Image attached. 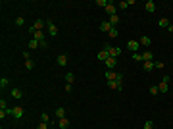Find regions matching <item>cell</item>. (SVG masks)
Returning <instances> with one entry per match:
<instances>
[{"label":"cell","instance_id":"9a60e30c","mask_svg":"<svg viewBox=\"0 0 173 129\" xmlns=\"http://www.w3.org/2000/svg\"><path fill=\"white\" fill-rule=\"evenodd\" d=\"M110 29H112L110 21H102V23H100V31H102V33H110Z\"/></svg>","mask_w":173,"mask_h":129},{"label":"cell","instance_id":"484cf974","mask_svg":"<svg viewBox=\"0 0 173 129\" xmlns=\"http://www.w3.org/2000/svg\"><path fill=\"white\" fill-rule=\"evenodd\" d=\"M158 23H160V27H167V25H169V19L167 18H162Z\"/></svg>","mask_w":173,"mask_h":129},{"label":"cell","instance_id":"8992f818","mask_svg":"<svg viewBox=\"0 0 173 129\" xmlns=\"http://www.w3.org/2000/svg\"><path fill=\"white\" fill-rule=\"evenodd\" d=\"M12 116H14L15 120H21V118H23V108H21V106L12 108Z\"/></svg>","mask_w":173,"mask_h":129},{"label":"cell","instance_id":"836d02e7","mask_svg":"<svg viewBox=\"0 0 173 129\" xmlns=\"http://www.w3.org/2000/svg\"><path fill=\"white\" fill-rule=\"evenodd\" d=\"M154 68L162 69V68H165V64H164V62H158V60H154Z\"/></svg>","mask_w":173,"mask_h":129},{"label":"cell","instance_id":"74e56055","mask_svg":"<svg viewBox=\"0 0 173 129\" xmlns=\"http://www.w3.org/2000/svg\"><path fill=\"white\" fill-rule=\"evenodd\" d=\"M23 58H25V60H31V52H23Z\"/></svg>","mask_w":173,"mask_h":129},{"label":"cell","instance_id":"5bb4252c","mask_svg":"<svg viewBox=\"0 0 173 129\" xmlns=\"http://www.w3.org/2000/svg\"><path fill=\"white\" fill-rule=\"evenodd\" d=\"M142 62H154V54L152 52H142Z\"/></svg>","mask_w":173,"mask_h":129},{"label":"cell","instance_id":"4316f807","mask_svg":"<svg viewBox=\"0 0 173 129\" xmlns=\"http://www.w3.org/2000/svg\"><path fill=\"white\" fill-rule=\"evenodd\" d=\"M35 68V62L33 60H25V69H33Z\"/></svg>","mask_w":173,"mask_h":129},{"label":"cell","instance_id":"ba28073f","mask_svg":"<svg viewBox=\"0 0 173 129\" xmlns=\"http://www.w3.org/2000/svg\"><path fill=\"white\" fill-rule=\"evenodd\" d=\"M139 42H141V46H150V44H152V39L146 37V35H142V37L139 39Z\"/></svg>","mask_w":173,"mask_h":129},{"label":"cell","instance_id":"ffe728a7","mask_svg":"<svg viewBox=\"0 0 173 129\" xmlns=\"http://www.w3.org/2000/svg\"><path fill=\"white\" fill-rule=\"evenodd\" d=\"M117 23H119V16L117 14H115V16H110V25H112V27H115Z\"/></svg>","mask_w":173,"mask_h":129},{"label":"cell","instance_id":"8fae6325","mask_svg":"<svg viewBox=\"0 0 173 129\" xmlns=\"http://www.w3.org/2000/svg\"><path fill=\"white\" fill-rule=\"evenodd\" d=\"M58 127H60V129H68V127H69V120H68V118L58 120Z\"/></svg>","mask_w":173,"mask_h":129},{"label":"cell","instance_id":"cb8c5ba5","mask_svg":"<svg viewBox=\"0 0 173 129\" xmlns=\"http://www.w3.org/2000/svg\"><path fill=\"white\" fill-rule=\"evenodd\" d=\"M8 85H10V81H8L6 77L0 79V89H2V91H4V89H8Z\"/></svg>","mask_w":173,"mask_h":129},{"label":"cell","instance_id":"7a4b0ae2","mask_svg":"<svg viewBox=\"0 0 173 129\" xmlns=\"http://www.w3.org/2000/svg\"><path fill=\"white\" fill-rule=\"evenodd\" d=\"M167 83H169V75H165V77L162 79V83L158 85V91L162 92V94H165V92L169 91V85H167Z\"/></svg>","mask_w":173,"mask_h":129},{"label":"cell","instance_id":"9c48e42d","mask_svg":"<svg viewBox=\"0 0 173 129\" xmlns=\"http://www.w3.org/2000/svg\"><path fill=\"white\" fill-rule=\"evenodd\" d=\"M144 8H146V12H148V14H152V12L156 10V2H154V0H148V2L144 4Z\"/></svg>","mask_w":173,"mask_h":129},{"label":"cell","instance_id":"d6a6232c","mask_svg":"<svg viewBox=\"0 0 173 129\" xmlns=\"http://www.w3.org/2000/svg\"><path fill=\"white\" fill-rule=\"evenodd\" d=\"M0 110H8V102H6L4 98L0 100Z\"/></svg>","mask_w":173,"mask_h":129},{"label":"cell","instance_id":"8d00e7d4","mask_svg":"<svg viewBox=\"0 0 173 129\" xmlns=\"http://www.w3.org/2000/svg\"><path fill=\"white\" fill-rule=\"evenodd\" d=\"M127 6H129L127 2H119V4H117V8H123V10H125V8H127Z\"/></svg>","mask_w":173,"mask_h":129},{"label":"cell","instance_id":"ac0fdd59","mask_svg":"<svg viewBox=\"0 0 173 129\" xmlns=\"http://www.w3.org/2000/svg\"><path fill=\"white\" fill-rule=\"evenodd\" d=\"M29 48H31V50H37V48H41V42L31 39V41H29Z\"/></svg>","mask_w":173,"mask_h":129},{"label":"cell","instance_id":"30bf717a","mask_svg":"<svg viewBox=\"0 0 173 129\" xmlns=\"http://www.w3.org/2000/svg\"><path fill=\"white\" fill-rule=\"evenodd\" d=\"M56 62H58V66H68V56H65V54H60L58 56V58H56Z\"/></svg>","mask_w":173,"mask_h":129},{"label":"cell","instance_id":"7402d4cb","mask_svg":"<svg viewBox=\"0 0 173 129\" xmlns=\"http://www.w3.org/2000/svg\"><path fill=\"white\" fill-rule=\"evenodd\" d=\"M73 81H75V73H71V71H68V73H65V83H69V85H71Z\"/></svg>","mask_w":173,"mask_h":129},{"label":"cell","instance_id":"f546056e","mask_svg":"<svg viewBox=\"0 0 173 129\" xmlns=\"http://www.w3.org/2000/svg\"><path fill=\"white\" fill-rule=\"evenodd\" d=\"M108 37L115 39V37H117V29H115V27H112V29H110V33H108Z\"/></svg>","mask_w":173,"mask_h":129},{"label":"cell","instance_id":"f35d334b","mask_svg":"<svg viewBox=\"0 0 173 129\" xmlns=\"http://www.w3.org/2000/svg\"><path fill=\"white\" fill-rule=\"evenodd\" d=\"M167 31H169V33H173V23H169V25H167Z\"/></svg>","mask_w":173,"mask_h":129},{"label":"cell","instance_id":"f1b7e54d","mask_svg":"<svg viewBox=\"0 0 173 129\" xmlns=\"http://www.w3.org/2000/svg\"><path fill=\"white\" fill-rule=\"evenodd\" d=\"M108 4H110L108 0H96V6H102L104 10H106V6H108Z\"/></svg>","mask_w":173,"mask_h":129},{"label":"cell","instance_id":"2e32d148","mask_svg":"<svg viewBox=\"0 0 173 129\" xmlns=\"http://www.w3.org/2000/svg\"><path fill=\"white\" fill-rule=\"evenodd\" d=\"M33 35H35V41H39V42H42V41H44V39H46V35H44V33H42V31H35V33H33Z\"/></svg>","mask_w":173,"mask_h":129},{"label":"cell","instance_id":"d6986e66","mask_svg":"<svg viewBox=\"0 0 173 129\" xmlns=\"http://www.w3.org/2000/svg\"><path fill=\"white\" fill-rule=\"evenodd\" d=\"M104 64H106V68H115V64H117V60H115V58H112V56H110V58H108V60L104 62Z\"/></svg>","mask_w":173,"mask_h":129},{"label":"cell","instance_id":"e575fe53","mask_svg":"<svg viewBox=\"0 0 173 129\" xmlns=\"http://www.w3.org/2000/svg\"><path fill=\"white\" fill-rule=\"evenodd\" d=\"M23 23H25V19H23V18H21V16H19V18H18V19H15V25H18V27H21Z\"/></svg>","mask_w":173,"mask_h":129},{"label":"cell","instance_id":"5b68a950","mask_svg":"<svg viewBox=\"0 0 173 129\" xmlns=\"http://www.w3.org/2000/svg\"><path fill=\"white\" fill-rule=\"evenodd\" d=\"M127 48L131 52H139V48H141V42L139 41H127Z\"/></svg>","mask_w":173,"mask_h":129},{"label":"cell","instance_id":"6da1fadb","mask_svg":"<svg viewBox=\"0 0 173 129\" xmlns=\"http://www.w3.org/2000/svg\"><path fill=\"white\" fill-rule=\"evenodd\" d=\"M44 27H46V21H42V19H37V21L33 23L31 27H29V31H31V33H35V31H42Z\"/></svg>","mask_w":173,"mask_h":129},{"label":"cell","instance_id":"603a6c76","mask_svg":"<svg viewBox=\"0 0 173 129\" xmlns=\"http://www.w3.org/2000/svg\"><path fill=\"white\" fill-rule=\"evenodd\" d=\"M115 75H117V73H114L112 69H108V71H106V79H108V81H115Z\"/></svg>","mask_w":173,"mask_h":129},{"label":"cell","instance_id":"44dd1931","mask_svg":"<svg viewBox=\"0 0 173 129\" xmlns=\"http://www.w3.org/2000/svg\"><path fill=\"white\" fill-rule=\"evenodd\" d=\"M142 68H144V71H152L154 69V62H142Z\"/></svg>","mask_w":173,"mask_h":129},{"label":"cell","instance_id":"83f0119b","mask_svg":"<svg viewBox=\"0 0 173 129\" xmlns=\"http://www.w3.org/2000/svg\"><path fill=\"white\" fill-rule=\"evenodd\" d=\"M144 129H156V127H154V121H152V120L144 121Z\"/></svg>","mask_w":173,"mask_h":129},{"label":"cell","instance_id":"4dcf8cb0","mask_svg":"<svg viewBox=\"0 0 173 129\" xmlns=\"http://www.w3.org/2000/svg\"><path fill=\"white\" fill-rule=\"evenodd\" d=\"M37 129H50V123H44V121H41V123L37 125Z\"/></svg>","mask_w":173,"mask_h":129},{"label":"cell","instance_id":"e0dca14e","mask_svg":"<svg viewBox=\"0 0 173 129\" xmlns=\"http://www.w3.org/2000/svg\"><path fill=\"white\" fill-rule=\"evenodd\" d=\"M108 58H110V54H108V50H106V48H104L102 52H98V60H100V62H106Z\"/></svg>","mask_w":173,"mask_h":129},{"label":"cell","instance_id":"7c38bea8","mask_svg":"<svg viewBox=\"0 0 173 129\" xmlns=\"http://www.w3.org/2000/svg\"><path fill=\"white\" fill-rule=\"evenodd\" d=\"M10 94H12V98H21L23 97V92H21V89H12V91H10Z\"/></svg>","mask_w":173,"mask_h":129},{"label":"cell","instance_id":"4fadbf2b","mask_svg":"<svg viewBox=\"0 0 173 129\" xmlns=\"http://www.w3.org/2000/svg\"><path fill=\"white\" fill-rule=\"evenodd\" d=\"M54 116L58 118V120H62V118H65V108H56V112H54Z\"/></svg>","mask_w":173,"mask_h":129},{"label":"cell","instance_id":"1f68e13d","mask_svg":"<svg viewBox=\"0 0 173 129\" xmlns=\"http://www.w3.org/2000/svg\"><path fill=\"white\" fill-rule=\"evenodd\" d=\"M133 60H135V62H142V54L135 52V54H133Z\"/></svg>","mask_w":173,"mask_h":129},{"label":"cell","instance_id":"3957f363","mask_svg":"<svg viewBox=\"0 0 173 129\" xmlns=\"http://www.w3.org/2000/svg\"><path fill=\"white\" fill-rule=\"evenodd\" d=\"M46 29H48V35H50V37H56V35H58V33H60L58 25H54V23H52L50 19L46 21Z\"/></svg>","mask_w":173,"mask_h":129},{"label":"cell","instance_id":"277c9868","mask_svg":"<svg viewBox=\"0 0 173 129\" xmlns=\"http://www.w3.org/2000/svg\"><path fill=\"white\" fill-rule=\"evenodd\" d=\"M104 48L108 50V54L112 56V58H117V56L121 54V48H117V46H110V44H106Z\"/></svg>","mask_w":173,"mask_h":129},{"label":"cell","instance_id":"d4e9b609","mask_svg":"<svg viewBox=\"0 0 173 129\" xmlns=\"http://www.w3.org/2000/svg\"><path fill=\"white\" fill-rule=\"evenodd\" d=\"M41 121H44V123H50V114L42 112V114H41Z\"/></svg>","mask_w":173,"mask_h":129},{"label":"cell","instance_id":"d590c367","mask_svg":"<svg viewBox=\"0 0 173 129\" xmlns=\"http://www.w3.org/2000/svg\"><path fill=\"white\" fill-rule=\"evenodd\" d=\"M158 87H150V94H154V97H156V94H158Z\"/></svg>","mask_w":173,"mask_h":129},{"label":"cell","instance_id":"52a82bcc","mask_svg":"<svg viewBox=\"0 0 173 129\" xmlns=\"http://www.w3.org/2000/svg\"><path fill=\"white\" fill-rule=\"evenodd\" d=\"M106 14H108V16H115V14H117V6H115L114 2H110V4L106 6Z\"/></svg>","mask_w":173,"mask_h":129}]
</instances>
